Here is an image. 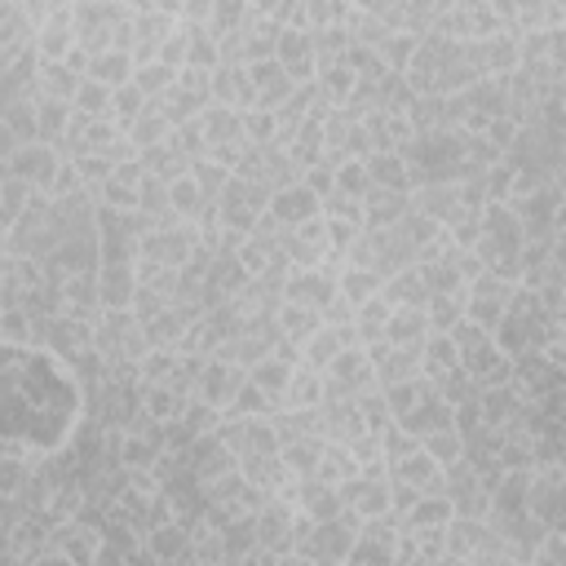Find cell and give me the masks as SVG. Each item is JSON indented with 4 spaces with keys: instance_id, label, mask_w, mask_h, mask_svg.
Returning <instances> with one entry per match:
<instances>
[{
    "instance_id": "1",
    "label": "cell",
    "mask_w": 566,
    "mask_h": 566,
    "mask_svg": "<svg viewBox=\"0 0 566 566\" xmlns=\"http://www.w3.org/2000/svg\"><path fill=\"white\" fill-rule=\"evenodd\" d=\"M513 297H518V283L496 279V274H482V279H474V283H469V311H465V319L496 337V328L504 324V315H509Z\"/></svg>"
},
{
    "instance_id": "2",
    "label": "cell",
    "mask_w": 566,
    "mask_h": 566,
    "mask_svg": "<svg viewBox=\"0 0 566 566\" xmlns=\"http://www.w3.org/2000/svg\"><path fill=\"white\" fill-rule=\"evenodd\" d=\"M63 160H67V155H63L58 146H50V142H28V146H19L14 155H6L0 164H6V173H10V177H23L32 191L50 195V186H54V177H58Z\"/></svg>"
},
{
    "instance_id": "3",
    "label": "cell",
    "mask_w": 566,
    "mask_h": 566,
    "mask_svg": "<svg viewBox=\"0 0 566 566\" xmlns=\"http://www.w3.org/2000/svg\"><path fill=\"white\" fill-rule=\"evenodd\" d=\"M337 270L341 265H324V270H293L289 283H283V302L306 306V311H328L341 293H337Z\"/></svg>"
},
{
    "instance_id": "4",
    "label": "cell",
    "mask_w": 566,
    "mask_h": 566,
    "mask_svg": "<svg viewBox=\"0 0 566 566\" xmlns=\"http://www.w3.org/2000/svg\"><path fill=\"white\" fill-rule=\"evenodd\" d=\"M513 390L531 407H540V403H548L553 394L566 390V372H557L544 355H522V359H513Z\"/></svg>"
},
{
    "instance_id": "5",
    "label": "cell",
    "mask_w": 566,
    "mask_h": 566,
    "mask_svg": "<svg viewBox=\"0 0 566 566\" xmlns=\"http://www.w3.org/2000/svg\"><path fill=\"white\" fill-rule=\"evenodd\" d=\"M531 518L544 522L548 531L566 522V469L544 465L531 474Z\"/></svg>"
},
{
    "instance_id": "6",
    "label": "cell",
    "mask_w": 566,
    "mask_h": 566,
    "mask_svg": "<svg viewBox=\"0 0 566 566\" xmlns=\"http://www.w3.org/2000/svg\"><path fill=\"white\" fill-rule=\"evenodd\" d=\"M265 217H270L274 226H283V230H297V226H306V221L324 217V199H319L306 182H293V186H283V191H274V195H270Z\"/></svg>"
},
{
    "instance_id": "7",
    "label": "cell",
    "mask_w": 566,
    "mask_h": 566,
    "mask_svg": "<svg viewBox=\"0 0 566 566\" xmlns=\"http://www.w3.org/2000/svg\"><path fill=\"white\" fill-rule=\"evenodd\" d=\"M243 381H248V372H243V368L221 363V359H208V363H204V372H199V385H195V403H204V407H213V412H221V416H226Z\"/></svg>"
},
{
    "instance_id": "8",
    "label": "cell",
    "mask_w": 566,
    "mask_h": 566,
    "mask_svg": "<svg viewBox=\"0 0 566 566\" xmlns=\"http://www.w3.org/2000/svg\"><path fill=\"white\" fill-rule=\"evenodd\" d=\"M98 283H102V311H133L138 306V261H102L98 270Z\"/></svg>"
},
{
    "instance_id": "9",
    "label": "cell",
    "mask_w": 566,
    "mask_h": 566,
    "mask_svg": "<svg viewBox=\"0 0 566 566\" xmlns=\"http://www.w3.org/2000/svg\"><path fill=\"white\" fill-rule=\"evenodd\" d=\"M372 363H377V381L381 390L390 385H403V381H421L425 377V363H421V350H403V346H372Z\"/></svg>"
},
{
    "instance_id": "10",
    "label": "cell",
    "mask_w": 566,
    "mask_h": 566,
    "mask_svg": "<svg viewBox=\"0 0 566 566\" xmlns=\"http://www.w3.org/2000/svg\"><path fill=\"white\" fill-rule=\"evenodd\" d=\"M293 504L311 518V522H337V518H346V496H341V487H328V482H319V478H311V482H297V496H293Z\"/></svg>"
},
{
    "instance_id": "11",
    "label": "cell",
    "mask_w": 566,
    "mask_h": 566,
    "mask_svg": "<svg viewBox=\"0 0 566 566\" xmlns=\"http://www.w3.org/2000/svg\"><path fill=\"white\" fill-rule=\"evenodd\" d=\"M368 177H372V191H399V195H412L416 177H412V164L403 151H372L368 155Z\"/></svg>"
},
{
    "instance_id": "12",
    "label": "cell",
    "mask_w": 566,
    "mask_h": 566,
    "mask_svg": "<svg viewBox=\"0 0 566 566\" xmlns=\"http://www.w3.org/2000/svg\"><path fill=\"white\" fill-rule=\"evenodd\" d=\"M191 544H195V526L168 518L155 531H146V548L155 562H191Z\"/></svg>"
},
{
    "instance_id": "13",
    "label": "cell",
    "mask_w": 566,
    "mask_h": 566,
    "mask_svg": "<svg viewBox=\"0 0 566 566\" xmlns=\"http://www.w3.org/2000/svg\"><path fill=\"white\" fill-rule=\"evenodd\" d=\"M191 394H177L173 385H142V416L151 421V425H177L186 412H191Z\"/></svg>"
},
{
    "instance_id": "14",
    "label": "cell",
    "mask_w": 566,
    "mask_h": 566,
    "mask_svg": "<svg viewBox=\"0 0 566 566\" xmlns=\"http://www.w3.org/2000/svg\"><path fill=\"white\" fill-rule=\"evenodd\" d=\"M429 315L425 306H399L394 319H390V333H385V346H403V350H421L429 341Z\"/></svg>"
},
{
    "instance_id": "15",
    "label": "cell",
    "mask_w": 566,
    "mask_h": 566,
    "mask_svg": "<svg viewBox=\"0 0 566 566\" xmlns=\"http://www.w3.org/2000/svg\"><path fill=\"white\" fill-rule=\"evenodd\" d=\"M337 293H341V302H350L359 311V306H368L372 297L385 293V274L363 270V265H341L337 270Z\"/></svg>"
},
{
    "instance_id": "16",
    "label": "cell",
    "mask_w": 566,
    "mask_h": 566,
    "mask_svg": "<svg viewBox=\"0 0 566 566\" xmlns=\"http://www.w3.org/2000/svg\"><path fill=\"white\" fill-rule=\"evenodd\" d=\"M133 76H138V58L129 50H107V54H94L85 80H98L107 89H124V85H133Z\"/></svg>"
},
{
    "instance_id": "17",
    "label": "cell",
    "mask_w": 566,
    "mask_h": 566,
    "mask_svg": "<svg viewBox=\"0 0 566 566\" xmlns=\"http://www.w3.org/2000/svg\"><path fill=\"white\" fill-rule=\"evenodd\" d=\"M324 399H328V377L315 372V368H297L289 394H283V407L289 412H319Z\"/></svg>"
},
{
    "instance_id": "18",
    "label": "cell",
    "mask_w": 566,
    "mask_h": 566,
    "mask_svg": "<svg viewBox=\"0 0 566 566\" xmlns=\"http://www.w3.org/2000/svg\"><path fill=\"white\" fill-rule=\"evenodd\" d=\"M274 324H279V337H283V341L302 350V341H311V337L324 328V315H319V311H306V306H293V302H283V306L274 311Z\"/></svg>"
},
{
    "instance_id": "19",
    "label": "cell",
    "mask_w": 566,
    "mask_h": 566,
    "mask_svg": "<svg viewBox=\"0 0 566 566\" xmlns=\"http://www.w3.org/2000/svg\"><path fill=\"white\" fill-rule=\"evenodd\" d=\"M36 124H41V142L50 146H67V133L76 124V107L72 102H58V98H41L36 102Z\"/></svg>"
},
{
    "instance_id": "20",
    "label": "cell",
    "mask_w": 566,
    "mask_h": 566,
    "mask_svg": "<svg viewBox=\"0 0 566 566\" xmlns=\"http://www.w3.org/2000/svg\"><path fill=\"white\" fill-rule=\"evenodd\" d=\"M381 297H385L394 311H399V306H429V289H425V274H421V265H407V270L390 274Z\"/></svg>"
},
{
    "instance_id": "21",
    "label": "cell",
    "mask_w": 566,
    "mask_h": 566,
    "mask_svg": "<svg viewBox=\"0 0 566 566\" xmlns=\"http://www.w3.org/2000/svg\"><path fill=\"white\" fill-rule=\"evenodd\" d=\"M36 195H41V191H32L23 177H10V173L0 177V230L10 235V230L23 221V213L32 208V199H36Z\"/></svg>"
},
{
    "instance_id": "22",
    "label": "cell",
    "mask_w": 566,
    "mask_h": 566,
    "mask_svg": "<svg viewBox=\"0 0 566 566\" xmlns=\"http://www.w3.org/2000/svg\"><path fill=\"white\" fill-rule=\"evenodd\" d=\"M363 208H368V230H394V226L412 213V195H399V191H372Z\"/></svg>"
},
{
    "instance_id": "23",
    "label": "cell",
    "mask_w": 566,
    "mask_h": 566,
    "mask_svg": "<svg viewBox=\"0 0 566 566\" xmlns=\"http://www.w3.org/2000/svg\"><path fill=\"white\" fill-rule=\"evenodd\" d=\"M394 478H403V482H412L416 491H425V496H434V491H443V478H447V469L421 447L416 456H407L403 465H394Z\"/></svg>"
},
{
    "instance_id": "24",
    "label": "cell",
    "mask_w": 566,
    "mask_h": 566,
    "mask_svg": "<svg viewBox=\"0 0 566 566\" xmlns=\"http://www.w3.org/2000/svg\"><path fill=\"white\" fill-rule=\"evenodd\" d=\"M199 124H204V138H208V146H226V142H243V111H235V107H208L204 116H199ZM213 155V151H208Z\"/></svg>"
},
{
    "instance_id": "25",
    "label": "cell",
    "mask_w": 566,
    "mask_h": 566,
    "mask_svg": "<svg viewBox=\"0 0 566 566\" xmlns=\"http://www.w3.org/2000/svg\"><path fill=\"white\" fill-rule=\"evenodd\" d=\"M341 350H346V337H341L337 328H328V324H324L311 341H302V350H297V355H302V368H315V372H324V377H328V368L337 363V355H341Z\"/></svg>"
},
{
    "instance_id": "26",
    "label": "cell",
    "mask_w": 566,
    "mask_h": 566,
    "mask_svg": "<svg viewBox=\"0 0 566 566\" xmlns=\"http://www.w3.org/2000/svg\"><path fill=\"white\" fill-rule=\"evenodd\" d=\"M319 456H324V443H319V438H302V443L279 447V460H283V469L293 474V482L319 478Z\"/></svg>"
},
{
    "instance_id": "27",
    "label": "cell",
    "mask_w": 566,
    "mask_h": 566,
    "mask_svg": "<svg viewBox=\"0 0 566 566\" xmlns=\"http://www.w3.org/2000/svg\"><path fill=\"white\" fill-rule=\"evenodd\" d=\"M80 85H85V76H76L67 63H41V80H36V94L41 98H58V102H72L76 107Z\"/></svg>"
},
{
    "instance_id": "28",
    "label": "cell",
    "mask_w": 566,
    "mask_h": 566,
    "mask_svg": "<svg viewBox=\"0 0 566 566\" xmlns=\"http://www.w3.org/2000/svg\"><path fill=\"white\" fill-rule=\"evenodd\" d=\"M390 319H394V306L385 302V297H372L368 306H359V315H355V333H359V346H381L385 341V333H390Z\"/></svg>"
},
{
    "instance_id": "29",
    "label": "cell",
    "mask_w": 566,
    "mask_h": 566,
    "mask_svg": "<svg viewBox=\"0 0 566 566\" xmlns=\"http://www.w3.org/2000/svg\"><path fill=\"white\" fill-rule=\"evenodd\" d=\"M421 363H425V381H447L451 372H460V350L451 337H429L421 346Z\"/></svg>"
},
{
    "instance_id": "30",
    "label": "cell",
    "mask_w": 566,
    "mask_h": 566,
    "mask_svg": "<svg viewBox=\"0 0 566 566\" xmlns=\"http://www.w3.org/2000/svg\"><path fill=\"white\" fill-rule=\"evenodd\" d=\"M465 311H469V293L429 297V306H425V315H429V333H434V337H451V333L465 324Z\"/></svg>"
},
{
    "instance_id": "31",
    "label": "cell",
    "mask_w": 566,
    "mask_h": 566,
    "mask_svg": "<svg viewBox=\"0 0 566 566\" xmlns=\"http://www.w3.org/2000/svg\"><path fill=\"white\" fill-rule=\"evenodd\" d=\"M451 522H456V504L443 491L421 496V504L403 518V526H412V531H434V526H451Z\"/></svg>"
},
{
    "instance_id": "32",
    "label": "cell",
    "mask_w": 566,
    "mask_h": 566,
    "mask_svg": "<svg viewBox=\"0 0 566 566\" xmlns=\"http://www.w3.org/2000/svg\"><path fill=\"white\" fill-rule=\"evenodd\" d=\"M129 138L138 142V151L146 155V151H155V146H168L173 142V120L160 111V107H151L133 129H129Z\"/></svg>"
},
{
    "instance_id": "33",
    "label": "cell",
    "mask_w": 566,
    "mask_h": 566,
    "mask_svg": "<svg viewBox=\"0 0 566 566\" xmlns=\"http://www.w3.org/2000/svg\"><path fill=\"white\" fill-rule=\"evenodd\" d=\"M76 111L85 120H116V89H107L98 80H85L80 94H76Z\"/></svg>"
},
{
    "instance_id": "34",
    "label": "cell",
    "mask_w": 566,
    "mask_h": 566,
    "mask_svg": "<svg viewBox=\"0 0 566 566\" xmlns=\"http://www.w3.org/2000/svg\"><path fill=\"white\" fill-rule=\"evenodd\" d=\"M279 138H283V124L274 111H265V107L243 111V142L248 146H279Z\"/></svg>"
},
{
    "instance_id": "35",
    "label": "cell",
    "mask_w": 566,
    "mask_h": 566,
    "mask_svg": "<svg viewBox=\"0 0 566 566\" xmlns=\"http://www.w3.org/2000/svg\"><path fill=\"white\" fill-rule=\"evenodd\" d=\"M177 76H182V72H173V67H164V63L155 58V63H146V67H138V76H133V85H138V89H142V94H146L151 102H164V98H168V94L177 89Z\"/></svg>"
},
{
    "instance_id": "36",
    "label": "cell",
    "mask_w": 566,
    "mask_h": 566,
    "mask_svg": "<svg viewBox=\"0 0 566 566\" xmlns=\"http://www.w3.org/2000/svg\"><path fill=\"white\" fill-rule=\"evenodd\" d=\"M337 195H350V199H363L372 195V177H368V160H337Z\"/></svg>"
},
{
    "instance_id": "37",
    "label": "cell",
    "mask_w": 566,
    "mask_h": 566,
    "mask_svg": "<svg viewBox=\"0 0 566 566\" xmlns=\"http://www.w3.org/2000/svg\"><path fill=\"white\" fill-rule=\"evenodd\" d=\"M177 363H182V350H151L138 363V381L142 385H168L177 377Z\"/></svg>"
},
{
    "instance_id": "38",
    "label": "cell",
    "mask_w": 566,
    "mask_h": 566,
    "mask_svg": "<svg viewBox=\"0 0 566 566\" xmlns=\"http://www.w3.org/2000/svg\"><path fill=\"white\" fill-rule=\"evenodd\" d=\"M421 447H425L443 469H451V465H460V460H465V434H460V429L425 434V438H421Z\"/></svg>"
},
{
    "instance_id": "39",
    "label": "cell",
    "mask_w": 566,
    "mask_h": 566,
    "mask_svg": "<svg viewBox=\"0 0 566 566\" xmlns=\"http://www.w3.org/2000/svg\"><path fill=\"white\" fill-rule=\"evenodd\" d=\"M487 195H491V204H509L513 195H518V182H522V168L513 164V160H500V164H491L487 168Z\"/></svg>"
},
{
    "instance_id": "40",
    "label": "cell",
    "mask_w": 566,
    "mask_h": 566,
    "mask_svg": "<svg viewBox=\"0 0 566 566\" xmlns=\"http://www.w3.org/2000/svg\"><path fill=\"white\" fill-rule=\"evenodd\" d=\"M146 111H151V98H146L138 85H124V89H116V124H120L124 133H129V129H133V124H138Z\"/></svg>"
},
{
    "instance_id": "41",
    "label": "cell",
    "mask_w": 566,
    "mask_h": 566,
    "mask_svg": "<svg viewBox=\"0 0 566 566\" xmlns=\"http://www.w3.org/2000/svg\"><path fill=\"white\" fill-rule=\"evenodd\" d=\"M416 50H421V41L416 36H390L385 45H381V63L394 72V76H407V67H412V58H416Z\"/></svg>"
},
{
    "instance_id": "42",
    "label": "cell",
    "mask_w": 566,
    "mask_h": 566,
    "mask_svg": "<svg viewBox=\"0 0 566 566\" xmlns=\"http://www.w3.org/2000/svg\"><path fill=\"white\" fill-rule=\"evenodd\" d=\"M359 412H363V421H368V429L372 434H385V429H394L399 421H394V412H390V403H385V390H368V394H359Z\"/></svg>"
},
{
    "instance_id": "43",
    "label": "cell",
    "mask_w": 566,
    "mask_h": 566,
    "mask_svg": "<svg viewBox=\"0 0 566 566\" xmlns=\"http://www.w3.org/2000/svg\"><path fill=\"white\" fill-rule=\"evenodd\" d=\"M381 447H385V460H390V474H394V465H403L407 456H416V451H421V438H416V434H407L403 425H394V429H385V434H381Z\"/></svg>"
},
{
    "instance_id": "44",
    "label": "cell",
    "mask_w": 566,
    "mask_h": 566,
    "mask_svg": "<svg viewBox=\"0 0 566 566\" xmlns=\"http://www.w3.org/2000/svg\"><path fill=\"white\" fill-rule=\"evenodd\" d=\"M500 155H509L513 146H518V138H522V120H513V116H496L491 124H487V133H482Z\"/></svg>"
},
{
    "instance_id": "45",
    "label": "cell",
    "mask_w": 566,
    "mask_h": 566,
    "mask_svg": "<svg viewBox=\"0 0 566 566\" xmlns=\"http://www.w3.org/2000/svg\"><path fill=\"white\" fill-rule=\"evenodd\" d=\"M553 265L566 274V230H562V235H553Z\"/></svg>"
},
{
    "instance_id": "46",
    "label": "cell",
    "mask_w": 566,
    "mask_h": 566,
    "mask_svg": "<svg viewBox=\"0 0 566 566\" xmlns=\"http://www.w3.org/2000/svg\"><path fill=\"white\" fill-rule=\"evenodd\" d=\"M283 566H315V562H306V557H297V553H293V557H283Z\"/></svg>"
},
{
    "instance_id": "47",
    "label": "cell",
    "mask_w": 566,
    "mask_h": 566,
    "mask_svg": "<svg viewBox=\"0 0 566 566\" xmlns=\"http://www.w3.org/2000/svg\"><path fill=\"white\" fill-rule=\"evenodd\" d=\"M160 566H191V562H160Z\"/></svg>"
},
{
    "instance_id": "48",
    "label": "cell",
    "mask_w": 566,
    "mask_h": 566,
    "mask_svg": "<svg viewBox=\"0 0 566 566\" xmlns=\"http://www.w3.org/2000/svg\"><path fill=\"white\" fill-rule=\"evenodd\" d=\"M350 566H355V562H350Z\"/></svg>"
}]
</instances>
